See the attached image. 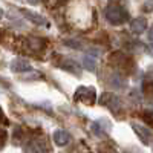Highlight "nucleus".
I'll list each match as a JSON object with an SVG mask.
<instances>
[{"label": "nucleus", "mask_w": 153, "mask_h": 153, "mask_svg": "<svg viewBox=\"0 0 153 153\" xmlns=\"http://www.w3.org/2000/svg\"><path fill=\"white\" fill-rule=\"evenodd\" d=\"M104 14H106L107 22H110L112 25H123L129 20V12H127V9L118 3L107 5Z\"/></svg>", "instance_id": "1"}, {"label": "nucleus", "mask_w": 153, "mask_h": 153, "mask_svg": "<svg viewBox=\"0 0 153 153\" xmlns=\"http://www.w3.org/2000/svg\"><path fill=\"white\" fill-rule=\"evenodd\" d=\"M75 100L80 101L83 104L92 106L95 103V89L94 87H87V86H81L76 89L75 92Z\"/></svg>", "instance_id": "2"}, {"label": "nucleus", "mask_w": 153, "mask_h": 153, "mask_svg": "<svg viewBox=\"0 0 153 153\" xmlns=\"http://www.w3.org/2000/svg\"><path fill=\"white\" fill-rule=\"evenodd\" d=\"M132 129L135 130L136 136L141 139L146 146H150V144H152V130L149 129V127H146V126H143V124L133 121V123H132Z\"/></svg>", "instance_id": "3"}, {"label": "nucleus", "mask_w": 153, "mask_h": 153, "mask_svg": "<svg viewBox=\"0 0 153 153\" xmlns=\"http://www.w3.org/2000/svg\"><path fill=\"white\" fill-rule=\"evenodd\" d=\"M52 138H54V143H55L58 147H65V146H68V143L71 141V135H69V132H66L65 129H57V130L54 132Z\"/></svg>", "instance_id": "4"}, {"label": "nucleus", "mask_w": 153, "mask_h": 153, "mask_svg": "<svg viewBox=\"0 0 153 153\" xmlns=\"http://www.w3.org/2000/svg\"><path fill=\"white\" fill-rule=\"evenodd\" d=\"M22 14L26 17L28 20H31L32 23L38 25V26H48V20L43 16L37 14V12H32V11H28V9H22Z\"/></svg>", "instance_id": "5"}, {"label": "nucleus", "mask_w": 153, "mask_h": 153, "mask_svg": "<svg viewBox=\"0 0 153 153\" xmlns=\"http://www.w3.org/2000/svg\"><path fill=\"white\" fill-rule=\"evenodd\" d=\"M11 71L12 72H28L31 71V65L26 61V60H23V58H16V60H12L11 61V65H9Z\"/></svg>", "instance_id": "6"}, {"label": "nucleus", "mask_w": 153, "mask_h": 153, "mask_svg": "<svg viewBox=\"0 0 153 153\" xmlns=\"http://www.w3.org/2000/svg\"><path fill=\"white\" fill-rule=\"evenodd\" d=\"M147 29V20L144 17H136L130 22V31L133 34H143Z\"/></svg>", "instance_id": "7"}, {"label": "nucleus", "mask_w": 153, "mask_h": 153, "mask_svg": "<svg viewBox=\"0 0 153 153\" xmlns=\"http://www.w3.org/2000/svg\"><path fill=\"white\" fill-rule=\"evenodd\" d=\"M60 68L63 71H66V72H72L74 75H80V72H81L80 66L76 65L74 60H71V58H65V60H63L60 63Z\"/></svg>", "instance_id": "8"}, {"label": "nucleus", "mask_w": 153, "mask_h": 153, "mask_svg": "<svg viewBox=\"0 0 153 153\" xmlns=\"http://www.w3.org/2000/svg\"><path fill=\"white\" fill-rule=\"evenodd\" d=\"M83 66H84L87 71L95 72V69H97V60H95V57H92V55H84V57H83Z\"/></svg>", "instance_id": "9"}, {"label": "nucleus", "mask_w": 153, "mask_h": 153, "mask_svg": "<svg viewBox=\"0 0 153 153\" xmlns=\"http://www.w3.org/2000/svg\"><path fill=\"white\" fill-rule=\"evenodd\" d=\"M26 150H29V152H48V147H46L45 141H32L31 146L26 147Z\"/></svg>", "instance_id": "10"}, {"label": "nucleus", "mask_w": 153, "mask_h": 153, "mask_svg": "<svg viewBox=\"0 0 153 153\" xmlns=\"http://www.w3.org/2000/svg\"><path fill=\"white\" fill-rule=\"evenodd\" d=\"M6 138H8L6 132L5 130H0V149H3V146L6 144Z\"/></svg>", "instance_id": "11"}, {"label": "nucleus", "mask_w": 153, "mask_h": 153, "mask_svg": "<svg viewBox=\"0 0 153 153\" xmlns=\"http://www.w3.org/2000/svg\"><path fill=\"white\" fill-rule=\"evenodd\" d=\"M26 2H28L29 5H38V3L42 2V0H26Z\"/></svg>", "instance_id": "12"}]
</instances>
